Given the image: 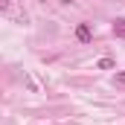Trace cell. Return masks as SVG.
I'll list each match as a JSON object with an SVG mask.
<instances>
[{
  "mask_svg": "<svg viewBox=\"0 0 125 125\" xmlns=\"http://www.w3.org/2000/svg\"><path fill=\"white\" fill-rule=\"evenodd\" d=\"M76 38H79L82 44H87V41L93 38V32H90V26H87V23H79V26H76Z\"/></svg>",
  "mask_w": 125,
  "mask_h": 125,
  "instance_id": "cell-1",
  "label": "cell"
},
{
  "mask_svg": "<svg viewBox=\"0 0 125 125\" xmlns=\"http://www.w3.org/2000/svg\"><path fill=\"white\" fill-rule=\"evenodd\" d=\"M96 67H99V70H114V67H116V61H114V58H99V61H96Z\"/></svg>",
  "mask_w": 125,
  "mask_h": 125,
  "instance_id": "cell-3",
  "label": "cell"
},
{
  "mask_svg": "<svg viewBox=\"0 0 125 125\" xmlns=\"http://www.w3.org/2000/svg\"><path fill=\"white\" fill-rule=\"evenodd\" d=\"M114 84L116 87H125V70H116L114 73Z\"/></svg>",
  "mask_w": 125,
  "mask_h": 125,
  "instance_id": "cell-4",
  "label": "cell"
},
{
  "mask_svg": "<svg viewBox=\"0 0 125 125\" xmlns=\"http://www.w3.org/2000/svg\"><path fill=\"white\" fill-rule=\"evenodd\" d=\"M0 9H9V0H0Z\"/></svg>",
  "mask_w": 125,
  "mask_h": 125,
  "instance_id": "cell-5",
  "label": "cell"
},
{
  "mask_svg": "<svg viewBox=\"0 0 125 125\" xmlns=\"http://www.w3.org/2000/svg\"><path fill=\"white\" fill-rule=\"evenodd\" d=\"M114 35L116 38H125V18H116L114 21Z\"/></svg>",
  "mask_w": 125,
  "mask_h": 125,
  "instance_id": "cell-2",
  "label": "cell"
}]
</instances>
